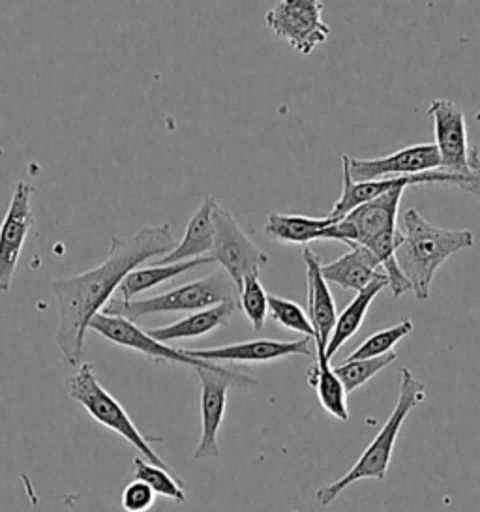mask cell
I'll list each match as a JSON object with an SVG mask.
<instances>
[{"mask_svg": "<svg viewBox=\"0 0 480 512\" xmlns=\"http://www.w3.org/2000/svg\"><path fill=\"white\" fill-rule=\"evenodd\" d=\"M173 229L147 226L130 237H113L104 263L75 276H60L51 282V291L59 304V327L55 344L66 364L79 368L83 362L85 334L92 319L104 312L122 280L145 261L164 257L175 248Z\"/></svg>", "mask_w": 480, "mask_h": 512, "instance_id": "6da1fadb", "label": "cell"}, {"mask_svg": "<svg viewBox=\"0 0 480 512\" xmlns=\"http://www.w3.org/2000/svg\"><path fill=\"white\" fill-rule=\"evenodd\" d=\"M402 242L396 250L398 265L411 284L417 301H428L432 295L435 272L450 256L471 248L475 235L469 229H445L430 224L415 209L402 214Z\"/></svg>", "mask_w": 480, "mask_h": 512, "instance_id": "7a4b0ae2", "label": "cell"}, {"mask_svg": "<svg viewBox=\"0 0 480 512\" xmlns=\"http://www.w3.org/2000/svg\"><path fill=\"white\" fill-rule=\"evenodd\" d=\"M400 377L402 379H400L398 400H396V406L392 409L385 426L379 430V434L374 437V441L364 449L359 460L355 462V466L351 467L344 477H340L338 481L330 482V484L319 488L315 492V501L319 505L329 507L330 503L340 496L345 488H349L355 482L364 481V479L385 481L390 460H392L394 445H396V439L400 436V430L404 426L405 419L426 398L424 381H420L419 377L413 376L411 370L402 368Z\"/></svg>", "mask_w": 480, "mask_h": 512, "instance_id": "3957f363", "label": "cell"}, {"mask_svg": "<svg viewBox=\"0 0 480 512\" xmlns=\"http://www.w3.org/2000/svg\"><path fill=\"white\" fill-rule=\"evenodd\" d=\"M222 302H237L239 304V289L227 272L216 271L201 280L177 287L156 297L141 299V301H122L113 297L107 302L104 314L119 316L137 323L143 316L150 314H165V312H199Z\"/></svg>", "mask_w": 480, "mask_h": 512, "instance_id": "277c9868", "label": "cell"}, {"mask_svg": "<svg viewBox=\"0 0 480 512\" xmlns=\"http://www.w3.org/2000/svg\"><path fill=\"white\" fill-rule=\"evenodd\" d=\"M64 385L68 394L89 413L94 421L109 428L111 432L119 434L122 439H126L134 449L141 452V458H145L152 466L169 469L164 458L150 447V441H160V439L143 436L139 432V428L130 419L126 409L120 406L119 400L105 391L104 385L98 381L92 364L83 362L74 376L66 377Z\"/></svg>", "mask_w": 480, "mask_h": 512, "instance_id": "5b68a950", "label": "cell"}, {"mask_svg": "<svg viewBox=\"0 0 480 512\" xmlns=\"http://www.w3.org/2000/svg\"><path fill=\"white\" fill-rule=\"evenodd\" d=\"M434 122L435 147L441 156V171L471 182L480 194V152L469 141L462 107L452 100H434L428 107Z\"/></svg>", "mask_w": 480, "mask_h": 512, "instance_id": "8992f818", "label": "cell"}, {"mask_svg": "<svg viewBox=\"0 0 480 512\" xmlns=\"http://www.w3.org/2000/svg\"><path fill=\"white\" fill-rule=\"evenodd\" d=\"M194 372L201 385V437L195 447L194 460H216L220 458L218 434L224 424L227 392L231 387L250 389L259 381L250 374L214 362H209L207 366L197 368Z\"/></svg>", "mask_w": 480, "mask_h": 512, "instance_id": "52a82bcc", "label": "cell"}, {"mask_svg": "<svg viewBox=\"0 0 480 512\" xmlns=\"http://www.w3.org/2000/svg\"><path fill=\"white\" fill-rule=\"evenodd\" d=\"M214 246L210 257L227 272L233 284L240 287L252 274H259L269 265V254L261 250L254 239L239 226L235 216L216 203L212 212Z\"/></svg>", "mask_w": 480, "mask_h": 512, "instance_id": "ba28073f", "label": "cell"}, {"mask_svg": "<svg viewBox=\"0 0 480 512\" xmlns=\"http://www.w3.org/2000/svg\"><path fill=\"white\" fill-rule=\"evenodd\" d=\"M265 23L300 55L314 53L315 47L325 44L330 36V27L323 21V2L319 0L276 2L267 12Z\"/></svg>", "mask_w": 480, "mask_h": 512, "instance_id": "9c48e42d", "label": "cell"}, {"mask_svg": "<svg viewBox=\"0 0 480 512\" xmlns=\"http://www.w3.org/2000/svg\"><path fill=\"white\" fill-rule=\"evenodd\" d=\"M404 192V188H398L360 205L330 227L327 241L344 242L347 246H364L383 233L396 231Z\"/></svg>", "mask_w": 480, "mask_h": 512, "instance_id": "30bf717a", "label": "cell"}, {"mask_svg": "<svg viewBox=\"0 0 480 512\" xmlns=\"http://www.w3.org/2000/svg\"><path fill=\"white\" fill-rule=\"evenodd\" d=\"M342 164L349 171L353 182L383 181L437 171L441 167V156L435 143H419L385 158H357L351 154L342 156Z\"/></svg>", "mask_w": 480, "mask_h": 512, "instance_id": "8fae6325", "label": "cell"}, {"mask_svg": "<svg viewBox=\"0 0 480 512\" xmlns=\"http://www.w3.org/2000/svg\"><path fill=\"white\" fill-rule=\"evenodd\" d=\"M89 331L100 334L107 342L115 344V346L126 347L132 349L135 353H141L143 357H147L154 364H182L188 366L192 370L207 366V361H197L184 353L182 347H169L158 342L156 338L150 336L149 331H143L141 327H137V323L124 319L119 316H107V314H98L92 319Z\"/></svg>", "mask_w": 480, "mask_h": 512, "instance_id": "7c38bea8", "label": "cell"}, {"mask_svg": "<svg viewBox=\"0 0 480 512\" xmlns=\"http://www.w3.org/2000/svg\"><path fill=\"white\" fill-rule=\"evenodd\" d=\"M34 192L36 190L29 182H17L10 207L0 224V293H10L19 257L34 226Z\"/></svg>", "mask_w": 480, "mask_h": 512, "instance_id": "4fadbf2b", "label": "cell"}, {"mask_svg": "<svg viewBox=\"0 0 480 512\" xmlns=\"http://www.w3.org/2000/svg\"><path fill=\"white\" fill-rule=\"evenodd\" d=\"M312 338H300L293 342L282 340H267L257 338L239 344H229L222 347H207V349H184V353L197 361L214 362H240V364H257V362L280 361L285 357H310L312 351Z\"/></svg>", "mask_w": 480, "mask_h": 512, "instance_id": "5bb4252c", "label": "cell"}, {"mask_svg": "<svg viewBox=\"0 0 480 512\" xmlns=\"http://www.w3.org/2000/svg\"><path fill=\"white\" fill-rule=\"evenodd\" d=\"M302 259L306 265V282H308V317L314 327L315 349H323L327 353L330 336L338 321L336 302L330 293L329 282L321 272V257L314 250L304 248Z\"/></svg>", "mask_w": 480, "mask_h": 512, "instance_id": "9a60e30c", "label": "cell"}, {"mask_svg": "<svg viewBox=\"0 0 480 512\" xmlns=\"http://www.w3.org/2000/svg\"><path fill=\"white\" fill-rule=\"evenodd\" d=\"M216 207L214 197H205L203 203L192 214L184 237L179 244L164 257L156 259L152 265H173L182 261H192L197 257H209L214 246V224H212V212Z\"/></svg>", "mask_w": 480, "mask_h": 512, "instance_id": "2e32d148", "label": "cell"}, {"mask_svg": "<svg viewBox=\"0 0 480 512\" xmlns=\"http://www.w3.org/2000/svg\"><path fill=\"white\" fill-rule=\"evenodd\" d=\"M321 272L330 284H336L342 289H351L357 293L364 287L370 286L379 274H385L381 271V265L374 254L360 244L349 246V252L345 256L338 257L336 261L321 265Z\"/></svg>", "mask_w": 480, "mask_h": 512, "instance_id": "e0dca14e", "label": "cell"}, {"mask_svg": "<svg viewBox=\"0 0 480 512\" xmlns=\"http://www.w3.org/2000/svg\"><path fill=\"white\" fill-rule=\"evenodd\" d=\"M237 310H239L237 302H222L218 306H212L207 310L194 312L188 317H182L171 325L149 329V334L162 344H169V342H175V340L199 338V336H205V334L216 331V329L227 327L233 316L237 314Z\"/></svg>", "mask_w": 480, "mask_h": 512, "instance_id": "ac0fdd59", "label": "cell"}, {"mask_svg": "<svg viewBox=\"0 0 480 512\" xmlns=\"http://www.w3.org/2000/svg\"><path fill=\"white\" fill-rule=\"evenodd\" d=\"M334 224L336 220L330 216L312 218V216L270 212L265 224V233L270 241L308 248L310 242L327 241V233Z\"/></svg>", "mask_w": 480, "mask_h": 512, "instance_id": "d6986e66", "label": "cell"}, {"mask_svg": "<svg viewBox=\"0 0 480 512\" xmlns=\"http://www.w3.org/2000/svg\"><path fill=\"white\" fill-rule=\"evenodd\" d=\"M387 287H389V278L385 274H379L370 286L364 287L355 295V299L345 306L344 312L338 316L336 327L332 331L329 346H327L325 355L329 361H332V357L340 351V347L344 346L347 340H351L359 332L370 310V304Z\"/></svg>", "mask_w": 480, "mask_h": 512, "instance_id": "ffe728a7", "label": "cell"}, {"mask_svg": "<svg viewBox=\"0 0 480 512\" xmlns=\"http://www.w3.org/2000/svg\"><path fill=\"white\" fill-rule=\"evenodd\" d=\"M308 385L317 394V400L321 407L329 413L330 417L338 421H349V409H347V392L340 381V377L334 374V368L323 349H315V364L308 370Z\"/></svg>", "mask_w": 480, "mask_h": 512, "instance_id": "44dd1931", "label": "cell"}, {"mask_svg": "<svg viewBox=\"0 0 480 512\" xmlns=\"http://www.w3.org/2000/svg\"><path fill=\"white\" fill-rule=\"evenodd\" d=\"M216 263L212 257H197L192 261H182L173 265H150V267H139L130 272L119 287V297L122 301H135L137 295L162 286L167 280L177 278L182 272L194 271L197 267H205Z\"/></svg>", "mask_w": 480, "mask_h": 512, "instance_id": "7402d4cb", "label": "cell"}, {"mask_svg": "<svg viewBox=\"0 0 480 512\" xmlns=\"http://www.w3.org/2000/svg\"><path fill=\"white\" fill-rule=\"evenodd\" d=\"M134 479L149 484L156 496L173 499L175 503H184L186 501V490L182 486V481L177 479V477H173L169 469L152 466L141 456H137L134 460Z\"/></svg>", "mask_w": 480, "mask_h": 512, "instance_id": "603a6c76", "label": "cell"}, {"mask_svg": "<svg viewBox=\"0 0 480 512\" xmlns=\"http://www.w3.org/2000/svg\"><path fill=\"white\" fill-rule=\"evenodd\" d=\"M398 359V353L392 351L383 357H375V359H360V361H344L338 366H334V374L340 377L345 392L357 391L360 387H364L372 377L377 376L381 370H385L392 362Z\"/></svg>", "mask_w": 480, "mask_h": 512, "instance_id": "cb8c5ba5", "label": "cell"}, {"mask_svg": "<svg viewBox=\"0 0 480 512\" xmlns=\"http://www.w3.org/2000/svg\"><path fill=\"white\" fill-rule=\"evenodd\" d=\"M415 329L411 319H402L394 327L375 332L370 338H366L345 361H360V359H375L392 353L398 342H402L407 334Z\"/></svg>", "mask_w": 480, "mask_h": 512, "instance_id": "d4e9b609", "label": "cell"}, {"mask_svg": "<svg viewBox=\"0 0 480 512\" xmlns=\"http://www.w3.org/2000/svg\"><path fill=\"white\" fill-rule=\"evenodd\" d=\"M239 308L254 331H263L269 319V295L259 280V274H252L244 280L239 291Z\"/></svg>", "mask_w": 480, "mask_h": 512, "instance_id": "484cf974", "label": "cell"}, {"mask_svg": "<svg viewBox=\"0 0 480 512\" xmlns=\"http://www.w3.org/2000/svg\"><path fill=\"white\" fill-rule=\"evenodd\" d=\"M269 317L287 331L304 334V338H315L314 327L304 308L295 301H289L278 295H269Z\"/></svg>", "mask_w": 480, "mask_h": 512, "instance_id": "4316f807", "label": "cell"}, {"mask_svg": "<svg viewBox=\"0 0 480 512\" xmlns=\"http://www.w3.org/2000/svg\"><path fill=\"white\" fill-rule=\"evenodd\" d=\"M154 499H156V494L152 492L149 484L134 479L124 486L120 503L126 512H149L154 505Z\"/></svg>", "mask_w": 480, "mask_h": 512, "instance_id": "83f0119b", "label": "cell"}, {"mask_svg": "<svg viewBox=\"0 0 480 512\" xmlns=\"http://www.w3.org/2000/svg\"><path fill=\"white\" fill-rule=\"evenodd\" d=\"M475 119H477V122H480V111L477 113V117H475Z\"/></svg>", "mask_w": 480, "mask_h": 512, "instance_id": "f1b7e54d", "label": "cell"}]
</instances>
